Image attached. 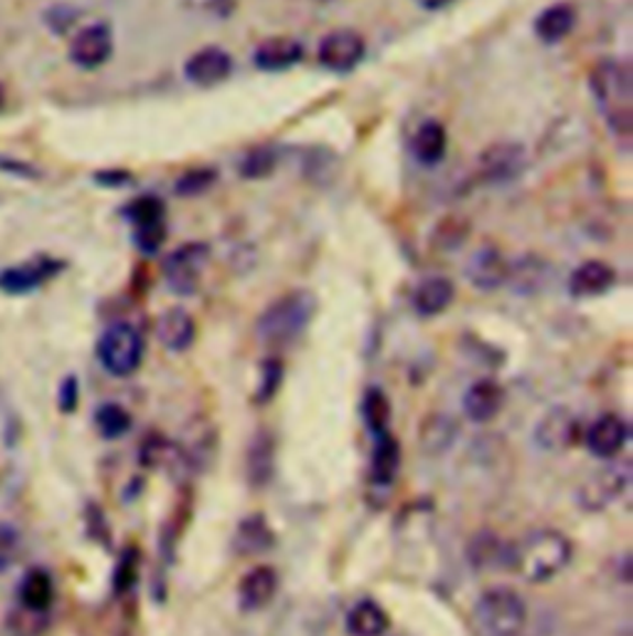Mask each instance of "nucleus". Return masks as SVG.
Instances as JSON below:
<instances>
[{
    "instance_id": "obj_1",
    "label": "nucleus",
    "mask_w": 633,
    "mask_h": 636,
    "mask_svg": "<svg viewBox=\"0 0 633 636\" xmlns=\"http://www.w3.org/2000/svg\"><path fill=\"white\" fill-rule=\"evenodd\" d=\"M589 87L609 131L619 139L633 135V80L624 60H601L589 75Z\"/></svg>"
},
{
    "instance_id": "obj_2",
    "label": "nucleus",
    "mask_w": 633,
    "mask_h": 636,
    "mask_svg": "<svg viewBox=\"0 0 633 636\" xmlns=\"http://www.w3.org/2000/svg\"><path fill=\"white\" fill-rule=\"evenodd\" d=\"M571 542L557 530H535L509 550V568L519 577L543 584L569 565Z\"/></svg>"
},
{
    "instance_id": "obj_3",
    "label": "nucleus",
    "mask_w": 633,
    "mask_h": 636,
    "mask_svg": "<svg viewBox=\"0 0 633 636\" xmlns=\"http://www.w3.org/2000/svg\"><path fill=\"white\" fill-rule=\"evenodd\" d=\"M316 312L314 295L308 290H290L265 307L258 320V337L265 344H292L308 330Z\"/></svg>"
},
{
    "instance_id": "obj_4",
    "label": "nucleus",
    "mask_w": 633,
    "mask_h": 636,
    "mask_svg": "<svg viewBox=\"0 0 633 636\" xmlns=\"http://www.w3.org/2000/svg\"><path fill=\"white\" fill-rule=\"evenodd\" d=\"M473 622L480 636H519L527 624V604L515 590L493 587L480 594Z\"/></svg>"
},
{
    "instance_id": "obj_5",
    "label": "nucleus",
    "mask_w": 633,
    "mask_h": 636,
    "mask_svg": "<svg viewBox=\"0 0 633 636\" xmlns=\"http://www.w3.org/2000/svg\"><path fill=\"white\" fill-rule=\"evenodd\" d=\"M97 357L111 377L135 374L144 359V340L135 325L117 322L105 330L97 342Z\"/></svg>"
},
{
    "instance_id": "obj_6",
    "label": "nucleus",
    "mask_w": 633,
    "mask_h": 636,
    "mask_svg": "<svg viewBox=\"0 0 633 636\" xmlns=\"http://www.w3.org/2000/svg\"><path fill=\"white\" fill-rule=\"evenodd\" d=\"M211 251L206 243H186L173 251L163 263V278L171 293L193 295L199 290L201 275L206 271Z\"/></svg>"
},
{
    "instance_id": "obj_7",
    "label": "nucleus",
    "mask_w": 633,
    "mask_h": 636,
    "mask_svg": "<svg viewBox=\"0 0 633 636\" xmlns=\"http://www.w3.org/2000/svg\"><path fill=\"white\" fill-rule=\"evenodd\" d=\"M631 484L629 464H609L607 468L589 476L579 488V502L587 510H604L626 494Z\"/></svg>"
},
{
    "instance_id": "obj_8",
    "label": "nucleus",
    "mask_w": 633,
    "mask_h": 636,
    "mask_svg": "<svg viewBox=\"0 0 633 636\" xmlns=\"http://www.w3.org/2000/svg\"><path fill=\"white\" fill-rule=\"evenodd\" d=\"M527 167V151L523 144L497 141L478 159V177L485 183H507L517 179Z\"/></svg>"
},
{
    "instance_id": "obj_9",
    "label": "nucleus",
    "mask_w": 633,
    "mask_h": 636,
    "mask_svg": "<svg viewBox=\"0 0 633 636\" xmlns=\"http://www.w3.org/2000/svg\"><path fill=\"white\" fill-rule=\"evenodd\" d=\"M364 55L366 43L360 33H354V30H334V33L322 40L320 50H316L320 65L334 72V75H346V72L360 67Z\"/></svg>"
},
{
    "instance_id": "obj_10",
    "label": "nucleus",
    "mask_w": 633,
    "mask_h": 636,
    "mask_svg": "<svg viewBox=\"0 0 633 636\" xmlns=\"http://www.w3.org/2000/svg\"><path fill=\"white\" fill-rule=\"evenodd\" d=\"M63 268H65L63 261L45 258V255L43 258L13 265V268L0 271V293L6 295L35 293L37 287H43L47 280H53Z\"/></svg>"
},
{
    "instance_id": "obj_11",
    "label": "nucleus",
    "mask_w": 633,
    "mask_h": 636,
    "mask_svg": "<svg viewBox=\"0 0 633 636\" xmlns=\"http://www.w3.org/2000/svg\"><path fill=\"white\" fill-rule=\"evenodd\" d=\"M115 53V35L105 23L82 28L69 43V60L82 70H97Z\"/></svg>"
},
{
    "instance_id": "obj_12",
    "label": "nucleus",
    "mask_w": 633,
    "mask_h": 636,
    "mask_svg": "<svg viewBox=\"0 0 633 636\" xmlns=\"http://www.w3.org/2000/svg\"><path fill=\"white\" fill-rule=\"evenodd\" d=\"M230 72L233 60L223 47H203L183 65V75L196 87H216L230 77Z\"/></svg>"
},
{
    "instance_id": "obj_13",
    "label": "nucleus",
    "mask_w": 633,
    "mask_h": 636,
    "mask_svg": "<svg viewBox=\"0 0 633 636\" xmlns=\"http://www.w3.org/2000/svg\"><path fill=\"white\" fill-rule=\"evenodd\" d=\"M465 275L478 290H497L507 283L509 275V263L503 258V253L493 245H483V248L475 251L471 255V261L465 265Z\"/></svg>"
},
{
    "instance_id": "obj_14",
    "label": "nucleus",
    "mask_w": 633,
    "mask_h": 636,
    "mask_svg": "<svg viewBox=\"0 0 633 636\" xmlns=\"http://www.w3.org/2000/svg\"><path fill=\"white\" fill-rule=\"evenodd\" d=\"M629 428L626 422L616 414L599 416L587 431V448L601 460H614L626 446Z\"/></svg>"
},
{
    "instance_id": "obj_15",
    "label": "nucleus",
    "mask_w": 633,
    "mask_h": 636,
    "mask_svg": "<svg viewBox=\"0 0 633 636\" xmlns=\"http://www.w3.org/2000/svg\"><path fill=\"white\" fill-rule=\"evenodd\" d=\"M579 436V418L569 409H552L547 412L535 428V441L545 451H565L575 444Z\"/></svg>"
},
{
    "instance_id": "obj_16",
    "label": "nucleus",
    "mask_w": 633,
    "mask_h": 636,
    "mask_svg": "<svg viewBox=\"0 0 633 636\" xmlns=\"http://www.w3.org/2000/svg\"><path fill=\"white\" fill-rule=\"evenodd\" d=\"M505 392L493 379H478L463 396V412L475 424H487L503 412Z\"/></svg>"
},
{
    "instance_id": "obj_17",
    "label": "nucleus",
    "mask_w": 633,
    "mask_h": 636,
    "mask_svg": "<svg viewBox=\"0 0 633 636\" xmlns=\"http://www.w3.org/2000/svg\"><path fill=\"white\" fill-rule=\"evenodd\" d=\"M278 572L268 565L253 568L248 574H243L238 584V602L245 612H258L268 607L275 592H278Z\"/></svg>"
},
{
    "instance_id": "obj_18",
    "label": "nucleus",
    "mask_w": 633,
    "mask_h": 636,
    "mask_svg": "<svg viewBox=\"0 0 633 636\" xmlns=\"http://www.w3.org/2000/svg\"><path fill=\"white\" fill-rule=\"evenodd\" d=\"M304 47L294 38H270L255 47L253 63L262 72H282L302 60Z\"/></svg>"
},
{
    "instance_id": "obj_19",
    "label": "nucleus",
    "mask_w": 633,
    "mask_h": 636,
    "mask_svg": "<svg viewBox=\"0 0 633 636\" xmlns=\"http://www.w3.org/2000/svg\"><path fill=\"white\" fill-rule=\"evenodd\" d=\"M157 337L167 350L183 352L196 340V322L183 307H171L159 317Z\"/></svg>"
},
{
    "instance_id": "obj_20",
    "label": "nucleus",
    "mask_w": 633,
    "mask_h": 636,
    "mask_svg": "<svg viewBox=\"0 0 633 636\" xmlns=\"http://www.w3.org/2000/svg\"><path fill=\"white\" fill-rule=\"evenodd\" d=\"M616 273L604 261H587L569 275V293L575 297H597L611 290Z\"/></svg>"
},
{
    "instance_id": "obj_21",
    "label": "nucleus",
    "mask_w": 633,
    "mask_h": 636,
    "mask_svg": "<svg viewBox=\"0 0 633 636\" xmlns=\"http://www.w3.org/2000/svg\"><path fill=\"white\" fill-rule=\"evenodd\" d=\"M453 297H455L453 283L443 278V275H433V278H426L416 285L411 305H414L416 315L436 317L451 307Z\"/></svg>"
},
{
    "instance_id": "obj_22",
    "label": "nucleus",
    "mask_w": 633,
    "mask_h": 636,
    "mask_svg": "<svg viewBox=\"0 0 633 636\" xmlns=\"http://www.w3.org/2000/svg\"><path fill=\"white\" fill-rule=\"evenodd\" d=\"M411 151L416 161L423 163V167H436V163H441L448 151V131L441 121L436 119L421 121L414 131Z\"/></svg>"
},
{
    "instance_id": "obj_23",
    "label": "nucleus",
    "mask_w": 633,
    "mask_h": 636,
    "mask_svg": "<svg viewBox=\"0 0 633 636\" xmlns=\"http://www.w3.org/2000/svg\"><path fill=\"white\" fill-rule=\"evenodd\" d=\"M18 600L28 612L33 614H43L50 607H53L55 600V584L50 572L43 568H33L23 574L18 587Z\"/></svg>"
},
{
    "instance_id": "obj_24",
    "label": "nucleus",
    "mask_w": 633,
    "mask_h": 636,
    "mask_svg": "<svg viewBox=\"0 0 633 636\" xmlns=\"http://www.w3.org/2000/svg\"><path fill=\"white\" fill-rule=\"evenodd\" d=\"M575 23H577L575 8H571L569 3H555L537 15L535 35L543 40L545 45H555V43H561V40L571 33Z\"/></svg>"
},
{
    "instance_id": "obj_25",
    "label": "nucleus",
    "mask_w": 633,
    "mask_h": 636,
    "mask_svg": "<svg viewBox=\"0 0 633 636\" xmlns=\"http://www.w3.org/2000/svg\"><path fill=\"white\" fill-rule=\"evenodd\" d=\"M509 550H513V545H505L495 532H478L471 545H468V560L475 570L509 568Z\"/></svg>"
},
{
    "instance_id": "obj_26",
    "label": "nucleus",
    "mask_w": 633,
    "mask_h": 636,
    "mask_svg": "<svg viewBox=\"0 0 633 636\" xmlns=\"http://www.w3.org/2000/svg\"><path fill=\"white\" fill-rule=\"evenodd\" d=\"M346 632L352 636H384L389 632V614L372 600L356 602L346 614Z\"/></svg>"
},
{
    "instance_id": "obj_27",
    "label": "nucleus",
    "mask_w": 633,
    "mask_h": 636,
    "mask_svg": "<svg viewBox=\"0 0 633 636\" xmlns=\"http://www.w3.org/2000/svg\"><path fill=\"white\" fill-rule=\"evenodd\" d=\"M458 422L448 414H433L426 418V424L421 428V446L426 454L438 456L453 446V441L458 438Z\"/></svg>"
},
{
    "instance_id": "obj_28",
    "label": "nucleus",
    "mask_w": 633,
    "mask_h": 636,
    "mask_svg": "<svg viewBox=\"0 0 633 636\" xmlns=\"http://www.w3.org/2000/svg\"><path fill=\"white\" fill-rule=\"evenodd\" d=\"M275 536L262 516L245 518L236 530V550L240 555H260V552L270 550Z\"/></svg>"
},
{
    "instance_id": "obj_29",
    "label": "nucleus",
    "mask_w": 633,
    "mask_h": 636,
    "mask_svg": "<svg viewBox=\"0 0 633 636\" xmlns=\"http://www.w3.org/2000/svg\"><path fill=\"white\" fill-rule=\"evenodd\" d=\"M398 441L389 434V431H382L376 434L374 454H372V476L379 486H389L396 470H398Z\"/></svg>"
},
{
    "instance_id": "obj_30",
    "label": "nucleus",
    "mask_w": 633,
    "mask_h": 636,
    "mask_svg": "<svg viewBox=\"0 0 633 636\" xmlns=\"http://www.w3.org/2000/svg\"><path fill=\"white\" fill-rule=\"evenodd\" d=\"M275 470V441L270 434H258L248 451V478L253 486H265Z\"/></svg>"
},
{
    "instance_id": "obj_31",
    "label": "nucleus",
    "mask_w": 633,
    "mask_h": 636,
    "mask_svg": "<svg viewBox=\"0 0 633 636\" xmlns=\"http://www.w3.org/2000/svg\"><path fill=\"white\" fill-rule=\"evenodd\" d=\"M97 431L105 438H121L131 428V416L125 406L119 404H101L95 412Z\"/></svg>"
},
{
    "instance_id": "obj_32",
    "label": "nucleus",
    "mask_w": 633,
    "mask_h": 636,
    "mask_svg": "<svg viewBox=\"0 0 633 636\" xmlns=\"http://www.w3.org/2000/svg\"><path fill=\"white\" fill-rule=\"evenodd\" d=\"M364 418L369 428L376 434H382L386 431V424H389L391 418V406H389V399L384 396L382 389H369L364 396Z\"/></svg>"
},
{
    "instance_id": "obj_33",
    "label": "nucleus",
    "mask_w": 633,
    "mask_h": 636,
    "mask_svg": "<svg viewBox=\"0 0 633 636\" xmlns=\"http://www.w3.org/2000/svg\"><path fill=\"white\" fill-rule=\"evenodd\" d=\"M163 201L157 197H139L129 203L125 209L127 221L135 225H149V223H161L163 221Z\"/></svg>"
},
{
    "instance_id": "obj_34",
    "label": "nucleus",
    "mask_w": 633,
    "mask_h": 636,
    "mask_svg": "<svg viewBox=\"0 0 633 636\" xmlns=\"http://www.w3.org/2000/svg\"><path fill=\"white\" fill-rule=\"evenodd\" d=\"M163 241H167V223H149L137 225L135 229V245L144 255H154L161 251Z\"/></svg>"
},
{
    "instance_id": "obj_35",
    "label": "nucleus",
    "mask_w": 633,
    "mask_h": 636,
    "mask_svg": "<svg viewBox=\"0 0 633 636\" xmlns=\"http://www.w3.org/2000/svg\"><path fill=\"white\" fill-rule=\"evenodd\" d=\"M20 532L10 522H0V572H8L20 555Z\"/></svg>"
},
{
    "instance_id": "obj_36",
    "label": "nucleus",
    "mask_w": 633,
    "mask_h": 636,
    "mask_svg": "<svg viewBox=\"0 0 633 636\" xmlns=\"http://www.w3.org/2000/svg\"><path fill=\"white\" fill-rule=\"evenodd\" d=\"M272 167H275V153L270 149H255L250 153H245L240 171L245 179H260V177H268Z\"/></svg>"
},
{
    "instance_id": "obj_37",
    "label": "nucleus",
    "mask_w": 633,
    "mask_h": 636,
    "mask_svg": "<svg viewBox=\"0 0 633 636\" xmlns=\"http://www.w3.org/2000/svg\"><path fill=\"white\" fill-rule=\"evenodd\" d=\"M213 181H216V173L208 171V169L186 171L176 181V193H181V197H199V193L213 187Z\"/></svg>"
},
{
    "instance_id": "obj_38",
    "label": "nucleus",
    "mask_w": 633,
    "mask_h": 636,
    "mask_svg": "<svg viewBox=\"0 0 633 636\" xmlns=\"http://www.w3.org/2000/svg\"><path fill=\"white\" fill-rule=\"evenodd\" d=\"M280 379H282L280 362H275V359H268V362H265V367H262V384H260V394H258L260 402H268V399L275 392H278Z\"/></svg>"
},
{
    "instance_id": "obj_39",
    "label": "nucleus",
    "mask_w": 633,
    "mask_h": 636,
    "mask_svg": "<svg viewBox=\"0 0 633 636\" xmlns=\"http://www.w3.org/2000/svg\"><path fill=\"white\" fill-rule=\"evenodd\" d=\"M137 580V555L135 552H125V558H121L119 568L115 572V587L117 592H127L131 584Z\"/></svg>"
},
{
    "instance_id": "obj_40",
    "label": "nucleus",
    "mask_w": 633,
    "mask_h": 636,
    "mask_svg": "<svg viewBox=\"0 0 633 636\" xmlns=\"http://www.w3.org/2000/svg\"><path fill=\"white\" fill-rule=\"evenodd\" d=\"M60 412H75L77 409V402H79V384H77V379L75 377H67L63 384H60Z\"/></svg>"
},
{
    "instance_id": "obj_41",
    "label": "nucleus",
    "mask_w": 633,
    "mask_h": 636,
    "mask_svg": "<svg viewBox=\"0 0 633 636\" xmlns=\"http://www.w3.org/2000/svg\"><path fill=\"white\" fill-rule=\"evenodd\" d=\"M416 3L426 10H441L446 6H451L453 0H416Z\"/></svg>"
},
{
    "instance_id": "obj_42",
    "label": "nucleus",
    "mask_w": 633,
    "mask_h": 636,
    "mask_svg": "<svg viewBox=\"0 0 633 636\" xmlns=\"http://www.w3.org/2000/svg\"><path fill=\"white\" fill-rule=\"evenodd\" d=\"M3 107H6V89L0 87V109H3Z\"/></svg>"
}]
</instances>
